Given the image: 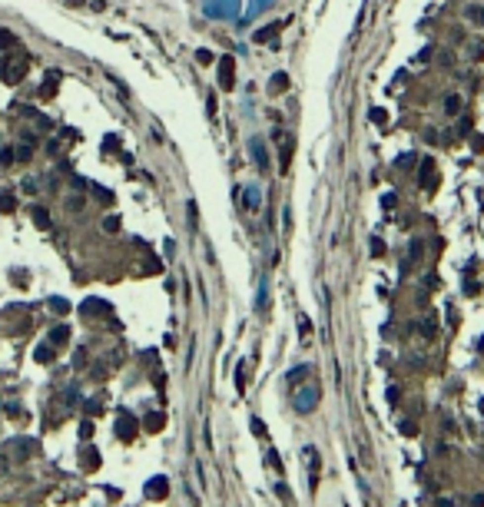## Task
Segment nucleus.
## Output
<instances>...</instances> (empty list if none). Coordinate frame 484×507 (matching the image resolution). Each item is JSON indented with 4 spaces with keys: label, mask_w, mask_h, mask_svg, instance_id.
Returning <instances> with one entry per match:
<instances>
[{
    "label": "nucleus",
    "mask_w": 484,
    "mask_h": 507,
    "mask_svg": "<svg viewBox=\"0 0 484 507\" xmlns=\"http://www.w3.org/2000/svg\"><path fill=\"white\" fill-rule=\"evenodd\" d=\"M27 70H30V56H27V53H17V56H10V60H3V70H0V77H3V83L17 87V83L27 77Z\"/></svg>",
    "instance_id": "1"
},
{
    "label": "nucleus",
    "mask_w": 484,
    "mask_h": 507,
    "mask_svg": "<svg viewBox=\"0 0 484 507\" xmlns=\"http://www.w3.org/2000/svg\"><path fill=\"white\" fill-rule=\"evenodd\" d=\"M319 405V388H298L295 391V411L298 415H312Z\"/></svg>",
    "instance_id": "2"
},
{
    "label": "nucleus",
    "mask_w": 484,
    "mask_h": 507,
    "mask_svg": "<svg viewBox=\"0 0 484 507\" xmlns=\"http://www.w3.org/2000/svg\"><path fill=\"white\" fill-rule=\"evenodd\" d=\"M216 70H219V90L236 87V60L232 56H219L216 60Z\"/></svg>",
    "instance_id": "3"
},
{
    "label": "nucleus",
    "mask_w": 484,
    "mask_h": 507,
    "mask_svg": "<svg viewBox=\"0 0 484 507\" xmlns=\"http://www.w3.org/2000/svg\"><path fill=\"white\" fill-rule=\"evenodd\" d=\"M116 434H120L123 441H133V438H136V418H133L130 411H120V418H116Z\"/></svg>",
    "instance_id": "4"
},
{
    "label": "nucleus",
    "mask_w": 484,
    "mask_h": 507,
    "mask_svg": "<svg viewBox=\"0 0 484 507\" xmlns=\"http://www.w3.org/2000/svg\"><path fill=\"white\" fill-rule=\"evenodd\" d=\"M166 494H169V481L166 477H149L146 481V497L156 501V497H166Z\"/></svg>",
    "instance_id": "5"
},
{
    "label": "nucleus",
    "mask_w": 484,
    "mask_h": 507,
    "mask_svg": "<svg viewBox=\"0 0 484 507\" xmlns=\"http://www.w3.org/2000/svg\"><path fill=\"white\" fill-rule=\"evenodd\" d=\"M56 87H60V73L56 70H50L44 80V87H40V99H53L56 96Z\"/></svg>",
    "instance_id": "6"
},
{
    "label": "nucleus",
    "mask_w": 484,
    "mask_h": 507,
    "mask_svg": "<svg viewBox=\"0 0 484 507\" xmlns=\"http://www.w3.org/2000/svg\"><path fill=\"white\" fill-rule=\"evenodd\" d=\"M249 153H252L255 166H259V169L265 173V169H269V156H265V146L259 143V139H252V143H249Z\"/></svg>",
    "instance_id": "7"
},
{
    "label": "nucleus",
    "mask_w": 484,
    "mask_h": 507,
    "mask_svg": "<svg viewBox=\"0 0 484 507\" xmlns=\"http://www.w3.org/2000/svg\"><path fill=\"white\" fill-rule=\"evenodd\" d=\"M106 312H110V305H103L99 298H90L87 305L80 309V315H106Z\"/></svg>",
    "instance_id": "8"
},
{
    "label": "nucleus",
    "mask_w": 484,
    "mask_h": 507,
    "mask_svg": "<svg viewBox=\"0 0 484 507\" xmlns=\"http://www.w3.org/2000/svg\"><path fill=\"white\" fill-rule=\"evenodd\" d=\"M292 149H295V143H292V139H282V153H279L282 173H289V166H292Z\"/></svg>",
    "instance_id": "9"
},
{
    "label": "nucleus",
    "mask_w": 484,
    "mask_h": 507,
    "mask_svg": "<svg viewBox=\"0 0 484 507\" xmlns=\"http://www.w3.org/2000/svg\"><path fill=\"white\" fill-rule=\"evenodd\" d=\"M418 259H421V242L415 239V242H411V249H408V259L401 262V272H408V269H411V265L418 262Z\"/></svg>",
    "instance_id": "10"
},
{
    "label": "nucleus",
    "mask_w": 484,
    "mask_h": 507,
    "mask_svg": "<svg viewBox=\"0 0 484 507\" xmlns=\"http://www.w3.org/2000/svg\"><path fill=\"white\" fill-rule=\"evenodd\" d=\"M30 216L37 219V226H40V229H47V226H50V212H47L44 206H30Z\"/></svg>",
    "instance_id": "11"
},
{
    "label": "nucleus",
    "mask_w": 484,
    "mask_h": 507,
    "mask_svg": "<svg viewBox=\"0 0 484 507\" xmlns=\"http://www.w3.org/2000/svg\"><path fill=\"white\" fill-rule=\"evenodd\" d=\"M286 87H289V77H286V73H272L269 90H272V93H286Z\"/></svg>",
    "instance_id": "12"
},
{
    "label": "nucleus",
    "mask_w": 484,
    "mask_h": 507,
    "mask_svg": "<svg viewBox=\"0 0 484 507\" xmlns=\"http://www.w3.org/2000/svg\"><path fill=\"white\" fill-rule=\"evenodd\" d=\"M308 375H312V368H308V365H298V368L289 371V381H292V385H302L298 378H308Z\"/></svg>",
    "instance_id": "13"
},
{
    "label": "nucleus",
    "mask_w": 484,
    "mask_h": 507,
    "mask_svg": "<svg viewBox=\"0 0 484 507\" xmlns=\"http://www.w3.org/2000/svg\"><path fill=\"white\" fill-rule=\"evenodd\" d=\"M66 338H70V331H66V325H56V328L50 331V342H53V345H66Z\"/></svg>",
    "instance_id": "14"
},
{
    "label": "nucleus",
    "mask_w": 484,
    "mask_h": 507,
    "mask_svg": "<svg viewBox=\"0 0 484 507\" xmlns=\"http://www.w3.org/2000/svg\"><path fill=\"white\" fill-rule=\"evenodd\" d=\"M17 209V199H13V192H0V212H13Z\"/></svg>",
    "instance_id": "15"
},
{
    "label": "nucleus",
    "mask_w": 484,
    "mask_h": 507,
    "mask_svg": "<svg viewBox=\"0 0 484 507\" xmlns=\"http://www.w3.org/2000/svg\"><path fill=\"white\" fill-rule=\"evenodd\" d=\"M163 424H166V418H163V415H159V411H153V415L146 418V431H159V428H163Z\"/></svg>",
    "instance_id": "16"
},
{
    "label": "nucleus",
    "mask_w": 484,
    "mask_h": 507,
    "mask_svg": "<svg viewBox=\"0 0 484 507\" xmlns=\"http://www.w3.org/2000/svg\"><path fill=\"white\" fill-rule=\"evenodd\" d=\"M196 60L199 63H216V53L212 50H196Z\"/></svg>",
    "instance_id": "17"
},
{
    "label": "nucleus",
    "mask_w": 484,
    "mask_h": 507,
    "mask_svg": "<svg viewBox=\"0 0 484 507\" xmlns=\"http://www.w3.org/2000/svg\"><path fill=\"white\" fill-rule=\"evenodd\" d=\"M444 110H448V113H458V110H461V99H458V96H448V99H444Z\"/></svg>",
    "instance_id": "18"
},
{
    "label": "nucleus",
    "mask_w": 484,
    "mask_h": 507,
    "mask_svg": "<svg viewBox=\"0 0 484 507\" xmlns=\"http://www.w3.org/2000/svg\"><path fill=\"white\" fill-rule=\"evenodd\" d=\"M103 229H106V232H116V229H120V219H116V216H106V219H103Z\"/></svg>",
    "instance_id": "19"
},
{
    "label": "nucleus",
    "mask_w": 484,
    "mask_h": 507,
    "mask_svg": "<svg viewBox=\"0 0 484 507\" xmlns=\"http://www.w3.org/2000/svg\"><path fill=\"white\" fill-rule=\"evenodd\" d=\"M50 358H53V355H50V345H40V348H37V362H50Z\"/></svg>",
    "instance_id": "20"
},
{
    "label": "nucleus",
    "mask_w": 484,
    "mask_h": 507,
    "mask_svg": "<svg viewBox=\"0 0 484 507\" xmlns=\"http://www.w3.org/2000/svg\"><path fill=\"white\" fill-rule=\"evenodd\" d=\"M17 40H13V33L10 30H0V46H13Z\"/></svg>",
    "instance_id": "21"
},
{
    "label": "nucleus",
    "mask_w": 484,
    "mask_h": 507,
    "mask_svg": "<svg viewBox=\"0 0 484 507\" xmlns=\"http://www.w3.org/2000/svg\"><path fill=\"white\" fill-rule=\"evenodd\" d=\"M252 431L259 434V438H269V431H265V424H262L259 418H252Z\"/></svg>",
    "instance_id": "22"
},
{
    "label": "nucleus",
    "mask_w": 484,
    "mask_h": 507,
    "mask_svg": "<svg viewBox=\"0 0 484 507\" xmlns=\"http://www.w3.org/2000/svg\"><path fill=\"white\" fill-rule=\"evenodd\" d=\"M275 30H279V27H269V30H259V33H255V40H259V44H265V40H269V37H272Z\"/></svg>",
    "instance_id": "23"
},
{
    "label": "nucleus",
    "mask_w": 484,
    "mask_h": 507,
    "mask_svg": "<svg viewBox=\"0 0 484 507\" xmlns=\"http://www.w3.org/2000/svg\"><path fill=\"white\" fill-rule=\"evenodd\" d=\"M97 464H99V454L90 448V451H87V467H97Z\"/></svg>",
    "instance_id": "24"
},
{
    "label": "nucleus",
    "mask_w": 484,
    "mask_h": 507,
    "mask_svg": "<svg viewBox=\"0 0 484 507\" xmlns=\"http://www.w3.org/2000/svg\"><path fill=\"white\" fill-rule=\"evenodd\" d=\"M80 434H83V438H93V421H83V424H80Z\"/></svg>",
    "instance_id": "25"
},
{
    "label": "nucleus",
    "mask_w": 484,
    "mask_h": 507,
    "mask_svg": "<svg viewBox=\"0 0 484 507\" xmlns=\"http://www.w3.org/2000/svg\"><path fill=\"white\" fill-rule=\"evenodd\" d=\"M385 252V242L382 239H372V255H382Z\"/></svg>",
    "instance_id": "26"
},
{
    "label": "nucleus",
    "mask_w": 484,
    "mask_h": 507,
    "mask_svg": "<svg viewBox=\"0 0 484 507\" xmlns=\"http://www.w3.org/2000/svg\"><path fill=\"white\" fill-rule=\"evenodd\" d=\"M17 156H20V159H30V156H33V143L30 146H20V149H17Z\"/></svg>",
    "instance_id": "27"
},
{
    "label": "nucleus",
    "mask_w": 484,
    "mask_h": 507,
    "mask_svg": "<svg viewBox=\"0 0 484 507\" xmlns=\"http://www.w3.org/2000/svg\"><path fill=\"white\" fill-rule=\"evenodd\" d=\"M116 143H120V139H116V136H110V139H106V146H103V149H106V153H116V149H120V146H116Z\"/></svg>",
    "instance_id": "28"
},
{
    "label": "nucleus",
    "mask_w": 484,
    "mask_h": 507,
    "mask_svg": "<svg viewBox=\"0 0 484 507\" xmlns=\"http://www.w3.org/2000/svg\"><path fill=\"white\" fill-rule=\"evenodd\" d=\"M50 309H53V312H66V302H63V298H53V302H50Z\"/></svg>",
    "instance_id": "29"
},
{
    "label": "nucleus",
    "mask_w": 484,
    "mask_h": 507,
    "mask_svg": "<svg viewBox=\"0 0 484 507\" xmlns=\"http://www.w3.org/2000/svg\"><path fill=\"white\" fill-rule=\"evenodd\" d=\"M471 17H474L478 23H484V7H471Z\"/></svg>",
    "instance_id": "30"
},
{
    "label": "nucleus",
    "mask_w": 484,
    "mask_h": 507,
    "mask_svg": "<svg viewBox=\"0 0 484 507\" xmlns=\"http://www.w3.org/2000/svg\"><path fill=\"white\" fill-rule=\"evenodd\" d=\"M372 120L378 123V126H385V110H375V113H372Z\"/></svg>",
    "instance_id": "31"
},
{
    "label": "nucleus",
    "mask_w": 484,
    "mask_h": 507,
    "mask_svg": "<svg viewBox=\"0 0 484 507\" xmlns=\"http://www.w3.org/2000/svg\"><path fill=\"white\" fill-rule=\"evenodd\" d=\"M401 431H405L408 438H411V434H415V424H411V421H401Z\"/></svg>",
    "instance_id": "32"
},
{
    "label": "nucleus",
    "mask_w": 484,
    "mask_h": 507,
    "mask_svg": "<svg viewBox=\"0 0 484 507\" xmlns=\"http://www.w3.org/2000/svg\"><path fill=\"white\" fill-rule=\"evenodd\" d=\"M10 159H13L10 149H0V163H10Z\"/></svg>",
    "instance_id": "33"
},
{
    "label": "nucleus",
    "mask_w": 484,
    "mask_h": 507,
    "mask_svg": "<svg viewBox=\"0 0 484 507\" xmlns=\"http://www.w3.org/2000/svg\"><path fill=\"white\" fill-rule=\"evenodd\" d=\"M478 348H481V352H484V338H481V342H478Z\"/></svg>",
    "instance_id": "34"
}]
</instances>
